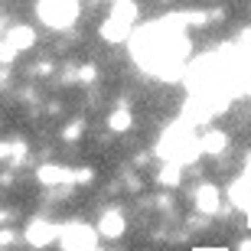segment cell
Instances as JSON below:
<instances>
[{
    "label": "cell",
    "mask_w": 251,
    "mask_h": 251,
    "mask_svg": "<svg viewBox=\"0 0 251 251\" xmlns=\"http://www.w3.org/2000/svg\"><path fill=\"white\" fill-rule=\"evenodd\" d=\"M33 43H36V33H33L29 26H13L7 33V46L10 49H29Z\"/></svg>",
    "instance_id": "cell-12"
},
{
    "label": "cell",
    "mask_w": 251,
    "mask_h": 251,
    "mask_svg": "<svg viewBox=\"0 0 251 251\" xmlns=\"http://www.w3.org/2000/svg\"><path fill=\"white\" fill-rule=\"evenodd\" d=\"M98 235L101 238H118V235L124 232V215H121V209H108V212L98 219Z\"/></svg>",
    "instance_id": "cell-9"
},
{
    "label": "cell",
    "mask_w": 251,
    "mask_h": 251,
    "mask_svg": "<svg viewBox=\"0 0 251 251\" xmlns=\"http://www.w3.org/2000/svg\"><path fill=\"white\" fill-rule=\"evenodd\" d=\"M186 17H163L150 26H140L130 33V56L140 62L147 72L160 78H173L183 72V62L189 56V39H186Z\"/></svg>",
    "instance_id": "cell-1"
},
{
    "label": "cell",
    "mask_w": 251,
    "mask_h": 251,
    "mask_svg": "<svg viewBox=\"0 0 251 251\" xmlns=\"http://www.w3.org/2000/svg\"><path fill=\"white\" fill-rule=\"evenodd\" d=\"M59 235H62V225L49 222V219H33V222L26 225V242L33 245V248H46V245L59 242Z\"/></svg>",
    "instance_id": "cell-7"
},
{
    "label": "cell",
    "mask_w": 251,
    "mask_h": 251,
    "mask_svg": "<svg viewBox=\"0 0 251 251\" xmlns=\"http://www.w3.org/2000/svg\"><path fill=\"white\" fill-rule=\"evenodd\" d=\"M130 127V114L127 111H114L111 114V130H127Z\"/></svg>",
    "instance_id": "cell-15"
},
{
    "label": "cell",
    "mask_w": 251,
    "mask_h": 251,
    "mask_svg": "<svg viewBox=\"0 0 251 251\" xmlns=\"http://www.w3.org/2000/svg\"><path fill=\"white\" fill-rule=\"evenodd\" d=\"M228 199H232V202L238 205L242 212H251V167L232 183V189H228Z\"/></svg>",
    "instance_id": "cell-8"
},
{
    "label": "cell",
    "mask_w": 251,
    "mask_h": 251,
    "mask_svg": "<svg viewBox=\"0 0 251 251\" xmlns=\"http://www.w3.org/2000/svg\"><path fill=\"white\" fill-rule=\"evenodd\" d=\"M225 108H228V95H225V92L189 95L186 108H183V121H189V124H202V121H212L215 114H222Z\"/></svg>",
    "instance_id": "cell-4"
},
{
    "label": "cell",
    "mask_w": 251,
    "mask_h": 251,
    "mask_svg": "<svg viewBox=\"0 0 251 251\" xmlns=\"http://www.w3.org/2000/svg\"><path fill=\"white\" fill-rule=\"evenodd\" d=\"M134 23H137V3L134 0H121L111 7V17L104 20L101 36L108 43H127L130 33H134Z\"/></svg>",
    "instance_id": "cell-3"
},
{
    "label": "cell",
    "mask_w": 251,
    "mask_h": 251,
    "mask_svg": "<svg viewBox=\"0 0 251 251\" xmlns=\"http://www.w3.org/2000/svg\"><path fill=\"white\" fill-rule=\"evenodd\" d=\"M0 59H3V52H0Z\"/></svg>",
    "instance_id": "cell-19"
},
{
    "label": "cell",
    "mask_w": 251,
    "mask_h": 251,
    "mask_svg": "<svg viewBox=\"0 0 251 251\" xmlns=\"http://www.w3.org/2000/svg\"><path fill=\"white\" fill-rule=\"evenodd\" d=\"M78 0H39L36 3V13L39 20L52 29H65L72 26L75 20H78Z\"/></svg>",
    "instance_id": "cell-5"
},
{
    "label": "cell",
    "mask_w": 251,
    "mask_h": 251,
    "mask_svg": "<svg viewBox=\"0 0 251 251\" xmlns=\"http://www.w3.org/2000/svg\"><path fill=\"white\" fill-rule=\"evenodd\" d=\"M196 209L205 212V215H215V212H219V189L209 186V183L199 186V189H196Z\"/></svg>",
    "instance_id": "cell-10"
},
{
    "label": "cell",
    "mask_w": 251,
    "mask_h": 251,
    "mask_svg": "<svg viewBox=\"0 0 251 251\" xmlns=\"http://www.w3.org/2000/svg\"><path fill=\"white\" fill-rule=\"evenodd\" d=\"M3 157H23V144H0V160Z\"/></svg>",
    "instance_id": "cell-16"
},
{
    "label": "cell",
    "mask_w": 251,
    "mask_h": 251,
    "mask_svg": "<svg viewBox=\"0 0 251 251\" xmlns=\"http://www.w3.org/2000/svg\"><path fill=\"white\" fill-rule=\"evenodd\" d=\"M242 251H251V242H245V245H242Z\"/></svg>",
    "instance_id": "cell-18"
},
{
    "label": "cell",
    "mask_w": 251,
    "mask_h": 251,
    "mask_svg": "<svg viewBox=\"0 0 251 251\" xmlns=\"http://www.w3.org/2000/svg\"><path fill=\"white\" fill-rule=\"evenodd\" d=\"M59 242H62L65 251H95L98 228H92V225H85V222H69V225H62Z\"/></svg>",
    "instance_id": "cell-6"
},
{
    "label": "cell",
    "mask_w": 251,
    "mask_h": 251,
    "mask_svg": "<svg viewBox=\"0 0 251 251\" xmlns=\"http://www.w3.org/2000/svg\"><path fill=\"white\" fill-rule=\"evenodd\" d=\"M78 75H82V82H92V78H95V69H92V65H85Z\"/></svg>",
    "instance_id": "cell-17"
},
{
    "label": "cell",
    "mask_w": 251,
    "mask_h": 251,
    "mask_svg": "<svg viewBox=\"0 0 251 251\" xmlns=\"http://www.w3.org/2000/svg\"><path fill=\"white\" fill-rule=\"evenodd\" d=\"M157 179L163 183V186H176V183H179V167H176V163H167V167L160 170Z\"/></svg>",
    "instance_id": "cell-14"
},
{
    "label": "cell",
    "mask_w": 251,
    "mask_h": 251,
    "mask_svg": "<svg viewBox=\"0 0 251 251\" xmlns=\"http://www.w3.org/2000/svg\"><path fill=\"white\" fill-rule=\"evenodd\" d=\"M199 147H202V153H222V150L228 147V137H225L222 130H209V134L199 140Z\"/></svg>",
    "instance_id": "cell-13"
},
{
    "label": "cell",
    "mask_w": 251,
    "mask_h": 251,
    "mask_svg": "<svg viewBox=\"0 0 251 251\" xmlns=\"http://www.w3.org/2000/svg\"><path fill=\"white\" fill-rule=\"evenodd\" d=\"M157 153L167 163H176V167H183V163H193L199 153H202V147H199V137L193 134V124L189 121H173L163 134H160V144H157Z\"/></svg>",
    "instance_id": "cell-2"
},
{
    "label": "cell",
    "mask_w": 251,
    "mask_h": 251,
    "mask_svg": "<svg viewBox=\"0 0 251 251\" xmlns=\"http://www.w3.org/2000/svg\"><path fill=\"white\" fill-rule=\"evenodd\" d=\"M36 176L43 186H62V183H72V173L62 167H52V163H46V167L36 170Z\"/></svg>",
    "instance_id": "cell-11"
}]
</instances>
